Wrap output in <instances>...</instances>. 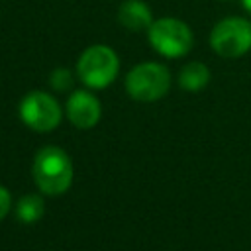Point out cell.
Here are the masks:
<instances>
[{
    "instance_id": "cell-7",
    "label": "cell",
    "mask_w": 251,
    "mask_h": 251,
    "mask_svg": "<svg viewBox=\"0 0 251 251\" xmlns=\"http://www.w3.org/2000/svg\"><path fill=\"white\" fill-rule=\"evenodd\" d=\"M65 110H67V118L71 120V124L76 126L78 129L94 127L102 114L98 98L86 90H75L69 96Z\"/></svg>"
},
{
    "instance_id": "cell-6",
    "label": "cell",
    "mask_w": 251,
    "mask_h": 251,
    "mask_svg": "<svg viewBox=\"0 0 251 251\" xmlns=\"http://www.w3.org/2000/svg\"><path fill=\"white\" fill-rule=\"evenodd\" d=\"M61 116H63V112H61L59 102L47 92L33 90L29 94H25L20 102V118L33 131L55 129L61 122Z\"/></svg>"
},
{
    "instance_id": "cell-12",
    "label": "cell",
    "mask_w": 251,
    "mask_h": 251,
    "mask_svg": "<svg viewBox=\"0 0 251 251\" xmlns=\"http://www.w3.org/2000/svg\"><path fill=\"white\" fill-rule=\"evenodd\" d=\"M10 204H12V198H10V192L0 184V220L8 214L10 210Z\"/></svg>"
},
{
    "instance_id": "cell-10",
    "label": "cell",
    "mask_w": 251,
    "mask_h": 251,
    "mask_svg": "<svg viewBox=\"0 0 251 251\" xmlns=\"http://www.w3.org/2000/svg\"><path fill=\"white\" fill-rule=\"evenodd\" d=\"M43 200L37 194H27L18 200L16 204V216L22 224H33L43 216Z\"/></svg>"
},
{
    "instance_id": "cell-13",
    "label": "cell",
    "mask_w": 251,
    "mask_h": 251,
    "mask_svg": "<svg viewBox=\"0 0 251 251\" xmlns=\"http://www.w3.org/2000/svg\"><path fill=\"white\" fill-rule=\"evenodd\" d=\"M241 4L247 8V12H251V0H241Z\"/></svg>"
},
{
    "instance_id": "cell-3",
    "label": "cell",
    "mask_w": 251,
    "mask_h": 251,
    "mask_svg": "<svg viewBox=\"0 0 251 251\" xmlns=\"http://www.w3.org/2000/svg\"><path fill=\"white\" fill-rule=\"evenodd\" d=\"M171 86L169 69L161 63H139L126 76V90L133 100L153 102L167 94Z\"/></svg>"
},
{
    "instance_id": "cell-1",
    "label": "cell",
    "mask_w": 251,
    "mask_h": 251,
    "mask_svg": "<svg viewBox=\"0 0 251 251\" xmlns=\"http://www.w3.org/2000/svg\"><path fill=\"white\" fill-rule=\"evenodd\" d=\"M33 180L45 194H63L73 182V161L61 147H43L33 161Z\"/></svg>"
},
{
    "instance_id": "cell-11",
    "label": "cell",
    "mask_w": 251,
    "mask_h": 251,
    "mask_svg": "<svg viewBox=\"0 0 251 251\" xmlns=\"http://www.w3.org/2000/svg\"><path fill=\"white\" fill-rule=\"evenodd\" d=\"M49 82L55 90H67L73 86V75L67 69H55L49 76Z\"/></svg>"
},
{
    "instance_id": "cell-8",
    "label": "cell",
    "mask_w": 251,
    "mask_h": 251,
    "mask_svg": "<svg viewBox=\"0 0 251 251\" xmlns=\"http://www.w3.org/2000/svg\"><path fill=\"white\" fill-rule=\"evenodd\" d=\"M118 20H120V24L124 27L133 29V31L149 29V25L153 24L151 10L141 0H127V2H124L120 12H118Z\"/></svg>"
},
{
    "instance_id": "cell-2",
    "label": "cell",
    "mask_w": 251,
    "mask_h": 251,
    "mask_svg": "<svg viewBox=\"0 0 251 251\" xmlns=\"http://www.w3.org/2000/svg\"><path fill=\"white\" fill-rule=\"evenodd\" d=\"M118 69L120 59L108 45H92L84 49L76 63L78 78L90 88H106L108 84H112Z\"/></svg>"
},
{
    "instance_id": "cell-9",
    "label": "cell",
    "mask_w": 251,
    "mask_h": 251,
    "mask_svg": "<svg viewBox=\"0 0 251 251\" xmlns=\"http://www.w3.org/2000/svg\"><path fill=\"white\" fill-rule=\"evenodd\" d=\"M208 80H210V71L204 63H198V61L184 65L178 73V84L188 92L202 90L208 84Z\"/></svg>"
},
{
    "instance_id": "cell-5",
    "label": "cell",
    "mask_w": 251,
    "mask_h": 251,
    "mask_svg": "<svg viewBox=\"0 0 251 251\" xmlns=\"http://www.w3.org/2000/svg\"><path fill=\"white\" fill-rule=\"evenodd\" d=\"M212 49L222 57H241L251 49V22L243 18H226L210 33Z\"/></svg>"
},
{
    "instance_id": "cell-4",
    "label": "cell",
    "mask_w": 251,
    "mask_h": 251,
    "mask_svg": "<svg viewBox=\"0 0 251 251\" xmlns=\"http://www.w3.org/2000/svg\"><path fill=\"white\" fill-rule=\"evenodd\" d=\"M147 35L153 49L169 59L182 57L192 47L190 27L176 18H161L153 22L147 29Z\"/></svg>"
}]
</instances>
